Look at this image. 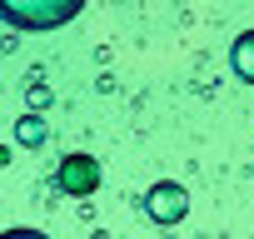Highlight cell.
<instances>
[{"mask_svg":"<svg viewBox=\"0 0 254 239\" xmlns=\"http://www.w3.org/2000/svg\"><path fill=\"white\" fill-rule=\"evenodd\" d=\"M0 239H50V234H40V229H5Z\"/></svg>","mask_w":254,"mask_h":239,"instance_id":"cell-6","label":"cell"},{"mask_svg":"<svg viewBox=\"0 0 254 239\" xmlns=\"http://www.w3.org/2000/svg\"><path fill=\"white\" fill-rule=\"evenodd\" d=\"M140 209L155 219V224H180L185 214H190V194H185V184L180 179H155L150 189H145V199H140Z\"/></svg>","mask_w":254,"mask_h":239,"instance_id":"cell-2","label":"cell"},{"mask_svg":"<svg viewBox=\"0 0 254 239\" xmlns=\"http://www.w3.org/2000/svg\"><path fill=\"white\" fill-rule=\"evenodd\" d=\"M10 30H60L65 20H75L85 10V0H0Z\"/></svg>","mask_w":254,"mask_h":239,"instance_id":"cell-1","label":"cell"},{"mask_svg":"<svg viewBox=\"0 0 254 239\" xmlns=\"http://www.w3.org/2000/svg\"><path fill=\"white\" fill-rule=\"evenodd\" d=\"M55 184H60V194H75V199L95 194L100 189V160L95 155H65L55 170Z\"/></svg>","mask_w":254,"mask_h":239,"instance_id":"cell-3","label":"cell"},{"mask_svg":"<svg viewBox=\"0 0 254 239\" xmlns=\"http://www.w3.org/2000/svg\"><path fill=\"white\" fill-rule=\"evenodd\" d=\"M20 140H25V145H40V140H45V125H40L35 115H25V120H20Z\"/></svg>","mask_w":254,"mask_h":239,"instance_id":"cell-5","label":"cell"},{"mask_svg":"<svg viewBox=\"0 0 254 239\" xmlns=\"http://www.w3.org/2000/svg\"><path fill=\"white\" fill-rule=\"evenodd\" d=\"M229 70H234L244 85H254V30H244V35L229 45Z\"/></svg>","mask_w":254,"mask_h":239,"instance_id":"cell-4","label":"cell"}]
</instances>
